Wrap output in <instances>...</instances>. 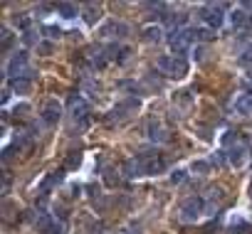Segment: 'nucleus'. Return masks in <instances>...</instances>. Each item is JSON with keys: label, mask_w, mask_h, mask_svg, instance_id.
I'll return each instance as SVG.
<instances>
[{"label": "nucleus", "mask_w": 252, "mask_h": 234, "mask_svg": "<svg viewBox=\"0 0 252 234\" xmlns=\"http://www.w3.org/2000/svg\"><path fill=\"white\" fill-rule=\"evenodd\" d=\"M166 168V160L158 153H141L131 160L124 163V173L129 178H141V175H158Z\"/></svg>", "instance_id": "nucleus-1"}, {"label": "nucleus", "mask_w": 252, "mask_h": 234, "mask_svg": "<svg viewBox=\"0 0 252 234\" xmlns=\"http://www.w3.org/2000/svg\"><path fill=\"white\" fill-rule=\"evenodd\" d=\"M156 67H158L161 74L173 77V79H178V77H183V74L188 72V62H186L183 57H176V54H163V57H158Z\"/></svg>", "instance_id": "nucleus-2"}, {"label": "nucleus", "mask_w": 252, "mask_h": 234, "mask_svg": "<svg viewBox=\"0 0 252 234\" xmlns=\"http://www.w3.org/2000/svg\"><path fill=\"white\" fill-rule=\"evenodd\" d=\"M168 42H171V50L176 52V57H181V54H186V52L193 47V42H198V30L183 27V30L173 32Z\"/></svg>", "instance_id": "nucleus-3"}, {"label": "nucleus", "mask_w": 252, "mask_h": 234, "mask_svg": "<svg viewBox=\"0 0 252 234\" xmlns=\"http://www.w3.org/2000/svg\"><path fill=\"white\" fill-rule=\"evenodd\" d=\"M203 212H205V200L193 195V197H188V200L181 202V207H178V219H181V222H198Z\"/></svg>", "instance_id": "nucleus-4"}, {"label": "nucleus", "mask_w": 252, "mask_h": 234, "mask_svg": "<svg viewBox=\"0 0 252 234\" xmlns=\"http://www.w3.org/2000/svg\"><path fill=\"white\" fill-rule=\"evenodd\" d=\"M200 20L208 25V30H218L225 20V5L222 3H208L200 8Z\"/></svg>", "instance_id": "nucleus-5"}, {"label": "nucleus", "mask_w": 252, "mask_h": 234, "mask_svg": "<svg viewBox=\"0 0 252 234\" xmlns=\"http://www.w3.org/2000/svg\"><path fill=\"white\" fill-rule=\"evenodd\" d=\"M30 219H32V224H35L40 232H47V234H64V222H57L50 212L37 209Z\"/></svg>", "instance_id": "nucleus-6"}, {"label": "nucleus", "mask_w": 252, "mask_h": 234, "mask_svg": "<svg viewBox=\"0 0 252 234\" xmlns=\"http://www.w3.org/2000/svg\"><path fill=\"white\" fill-rule=\"evenodd\" d=\"M8 77L10 79H32V69L28 62V52H18L13 54L10 64H8Z\"/></svg>", "instance_id": "nucleus-7"}, {"label": "nucleus", "mask_w": 252, "mask_h": 234, "mask_svg": "<svg viewBox=\"0 0 252 234\" xmlns=\"http://www.w3.org/2000/svg\"><path fill=\"white\" fill-rule=\"evenodd\" d=\"M69 113L74 116V119H79L82 124H87V113H89V104H87V99H82V96H72V99H69Z\"/></svg>", "instance_id": "nucleus-8"}, {"label": "nucleus", "mask_w": 252, "mask_h": 234, "mask_svg": "<svg viewBox=\"0 0 252 234\" xmlns=\"http://www.w3.org/2000/svg\"><path fill=\"white\" fill-rule=\"evenodd\" d=\"M60 116H62V106H60L55 99H50V101L45 104V108H42V121H45L47 126H52V124L60 121Z\"/></svg>", "instance_id": "nucleus-9"}, {"label": "nucleus", "mask_w": 252, "mask_h": 234, "mask_svg": "<svg viewBox=\"0 0 252 234\" xmlns=\"http://www.w3.org/2000/svg\"><path fill=\"white\" fill-rule=\"evenodd\" d=\"M225 156H227V163H230V165L240 168V165L245 163V158H247V148H245L242 143H235V146H230V148L225 151Z\"/></svg>", "instance_id": "nucleus-10"}, {"label": "nucleus", "mask_w": 252, "mask_h": 234, "mask_svg": "<svg viewBox=\"0 0 252 234\" xmlns=\"http://www.w3.org/2000/svg\"><path fill=\"white\" fill-rule=\"evenodd\" d=\"M101 35L104 37H124V35H129V25H124L119 20H109L104 27H101Z\"/></svg>", "instance_id": "nucleus-11"}, {"label": "nucleus", "mask_w": 252, "mask_h": 234, "mask_svg": "<svg viewBox=\"0 0 252 234\" xmlns=\"http://www.w3.org/2000/svg\"><path fill=\"white\" fill-rule=\"evenodd\" d=\"M235 111L237 113H242V116H252V91H247V94H240L237 99H235Z\"/></svg>", "instance_id": "nucleus-12"}, {"label": "nucleus", "mask_w": 252, "mask_h": 234, "mask_svg": "<svg viewBox=\"0 0 252 234\" xmlns=\"http://www.w3.org/2000/svg\"><path fill=\"white\" fill-rule=\"evenodd\" d=\"M136 108H139V101H136V99H129V101H124V104L114 106L111 119H121V116H126V111H136Z\"/></svg>", "instance_id": "nucleus-13"}, {"label": "nucleus", "mask_w": 252, "mask_h": 234, "mask_svg": "<svg viewBox=\"0 0 252 234\" xmlns=\"http://www.w3.org/2000/svg\"><path fill=\"white\" fill-rule=\"evenodd\" d=\"M230 23H232V27H235V30H242V27H247V25H250V15H247L242 8H237V10H232Z\"/></svg>", "instance_id": "nucleus-14"}, {"label": "nucleus", "mask_w": 252, "mask_h": 234, "mask_svg": "<svg viewBox=\"0 0 252 234\" xmlns=\"http://www.w3.org/2000/svg\"><path fill=\"white\" fill-rule=\"evenodd\" d=\"M55 10H57V15H62V18H67V20L77 18V13H79V8H77L74 3H57Z\"/></svg>", "instance_id": "nucleus-15"}, {"label": "nucleus", "mask_w": 252, "mask_h": 234, "mask_svg": "<svg viewBox=\"0 0 252 234\" xmlns=\"http://www.w3.org/2000/svg\"><path fill=\"white\" fill-rule=\"evenodd\" d=\"M149 138L156 141V143H166L168 141V133H166V129L161 124H151L149 126Z\"/></svg>", "instance_id": "nucleus-16"}, {"label": "nucleus", "mask_w": 252, "mask_h": 234, "mask_svg": "<svg viewBox=\"0 0 252 234\" xmlns=\"http://www.w3.org/2000/svg\"><path fill=\"white\" fill-rule=\"evenodd\" d=\"M62 178H64V173H62V170H57V173H50V175L42 180L40 190H42V192H50L55 185H60V182H62Z\"/></svg>", "instance_id": "nucleus-17"}, {"label": "nucleus", "mask_w": 252, "mask_h": 234, "mask_svg": "<svg viewBox=\"0 0 252 234\" xmlns=\"http://www.w3.org/2000/svg\"><path fill=\"white\" fill-rule=\"evenodd\" d=\"M82 10H84V20H87L89 25H94V23L101 18V8H99V5H94V3H87Z\"/></svg>", "instance_id": "nucleus-18"}, {"label": "nucleus", "mask_w": 252, "mask_h": 234, "mask_svg": "<svg viewBox=\"0 0 252 234\" xmlns=\"http://www.w3.org/2000/svg\"><path fill=\"white\" fill-rule=\"evenodd\" d=\"M144 40L146 42H161L163 40V30L158 25H149V27H144Z\"/></svg>", "instance_id": "nucleus-19"}, {"label": "nucleus", "mask_w": 252, "mask_h": 234, "mask_svg": "<svg viewBox=\"0 0 252 234\" xmlns=\"http://www.w3.org/2000/svg\"><path fill=\"white\" fill-rule=\"evenodd\" d=\"M13 91H18V94H28L30 91V86H32V79H13Z\"/></svg>", "instance_id": "nucleus-20"}, {"label": "nucleus", "mask_w": 252, "mask_h": 234, "mask_svg": "<svg viewBox=\"0 0 252 234\" xmlns=\"http://www.w3.org/2000/svg\"><path fill=\"white\" fill-rule=\"evenodd\" d=\"M0 40H3V52H10V47H13V40H15V35L8 30V27H3V32H0Z\"/></svg>", "instance_id": "nucleus-21"}, {"label": "nucleus", "mask_w": 252, "mask_h": 234, "mask_svg": "<svg viewBox=\"0 0 252 234\" xmlns=\"http://www.w3.org/2000/svg\"><path fill=\"white\" fill-rule=\"evenodd\" d=\"M42 32H45L47 37H52V40H57V37L62 35V30H60V27H55V25H45V27H42Z\"/></svg>", "instance_id": "nucleus-22"}, {"label": "nucleus", "mask_w": 252, "mask_h": 234, "mask_svg": "<svg viewBox=\"0 0 252 234\" xmlns=\"http://www.w3.org/2000/svg\"><path fill=\"white\" fill-rule=\"evenodd\" d=\"M183 180H186V170H176V173L171 175V182H173V185H181Z\"/></svg>", "instance_id": "nucleus-23"}, {"label": "nucleus", "mask_w": 252, "mask_h": 234, "mask_svg": "<svg viewBox=\"0 0 252 234\" xmlns=\"http://www.w3.org/2000/svg\"><path fill=\"white\" fill-rule=\"evenodd\" d=\"M77 165H79V153H72L67 160V168H77Z\"/></svg>", "instance_id": "nucleus-24"}, {"label": "nucleus", "mask_w": 252, "mask_h": 234, "mask_svg": "<svg viewBox=\"0 0 252 234\" xmlns=\"http://www.w3.org/2000/svg\"><path fill=\"white\" fill-rule=\"evenodd\" d=\"M193 170H198L200 175H205L208 173V163H193Z\"/></svg>", "instance_id": "nucleus-25"}, {"label": "nucleus", "mask_w": 252, "mask_h": 234, "mask_svg": "<svg viewBox=\"0 0 252 234\" xmlns=\"http://www.w3.org/2000/svg\"><path fill=\"white\" fill-rule=\"evenodd\" d=\"M250 81H252V77H250Z\"/></svg>", "instance_id": "nucleus-26"}]
</instances>
